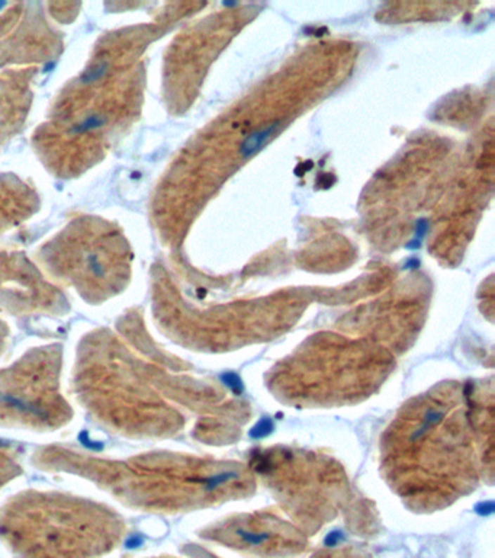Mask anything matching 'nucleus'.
Wrapping results in <instances>:
<instances>
[{"label":"nucleus","mask_w":495,"mask_h":558,"mask_svg":"<svg viewBox=\"0 0 495 558\" xmlns=\"http://www.w3.org/2000/svg\"><path fill=\"white\" fill-rule=\"evenodd\" d=\"M274 131H275V127H269V128H264V129L253 132L250 137H247L243 141V144L240 147L241 154L247 158V156H252V154L257 153L269 141V139H270V136H272Z\"/></svg>","instance_id":"7ed1b4c3"},{"label":"nucleus","mask_w":495,"mask_h":558,"mask_svg":"<svg viewBox=\"0 0 495 558\" xmlns=\"http://www.w3.org/2000/svg\"><path fill=\"white\" fill-rule=\"evenodd\" d=\"M469 412L458 395H425L395 421L387 442L391 474L418 457L416 465L394 480L404 495L410 492L427 462L411 499L444 500L472 477Z\"/></svg>","instance_id":"f257e3e1"},{"label":"nucleus","mask_w":495,"mask_h":558,"mask_svg":"<svg viewBox=\"0 0 495 558\" xmlns=\"http://www.w3.org/2000/svg\"><path fill=\"white\" fill-rule=\"evenodd\" d=\"M286 526L266 521L262 518H250L249 521H237L229 524V528L222 531V537L230 544L243 548H253L256 551H279L283 547L294 548L297 541L294 533L283 532Z\"/></svg>","instance_id":"f03ea898"},{"label":"nucleus","mask_w":495,"mask_h":558,"mask_svg":"<svg viewBox=\"0 0 495 558\" xmlns=\"http://www.w3.org/2000/svg\"><path fill=\"white\" fill-rule=\"evenodd\" d=\"M80 440H82V443H83L84 446H87V448L94 450V451H101V450L103 448V445H102V443H96V442H94V440H90V439L87 438V432H82V433H80Z\"/></svg>","instance_id":"20e7f679"}]
</instances>
